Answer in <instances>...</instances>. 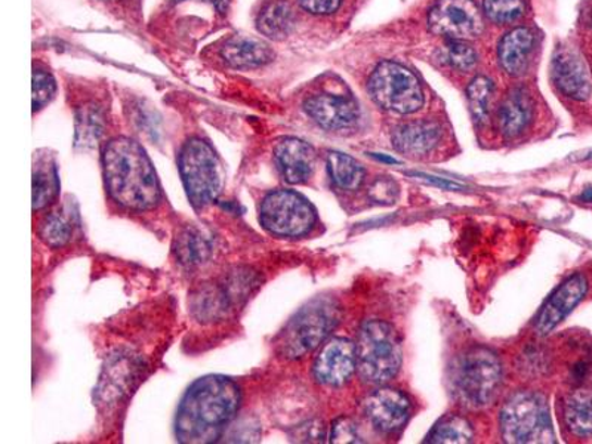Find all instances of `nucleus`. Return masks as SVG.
Returning a JSON list of instances; mask_svg holds the SVG:
<instances>
[{"label":"nucleus","instance_id":"11","mask_svg":"<svg viewBox=\"0 0 592 444\" xmlns=\"http://www.w3.org/2000/svg\"><path fill=\"white\" fill-rule=\"evenodd\" d=\"M428 27L434 35L468 42L484 30L483 12L474 0H437L428 12Z\"/></svg>","mask_w":592,"mask_h":444},{"label":"nucleus","instance_id":"16","mask_svg":"<svg viewBox=\"0 0 592 444\" xmlns=\"http://www.w3.org/2000/svg\"><path fill=\"white\" fill-rule=\"evenodd\" d=\"M366 415L375 429L393 433L402 429L411 414V403L399 390L382 386L371 393L365 403Z\"/></svg>","mask_w":592,"mask_h":444},{"label":"nucleus","instance_id":"34","mask_svg":"<svg viewBox=\"0 0 592 444\" xmlns=\"http://www.w3.org/2000/svg\"><path fill=\"white\" fill-rule=\"evenodd\" d=\"M369 198L379 205H393L399 198V186L394 179L379 177L369 189Z\"/></svg>","mask_w":592,"mask_h":444},{"label":"nucleus","instance_id":"17","mask_svg":"<svg viewBox=\"0 0 592 444\" xmlns=\"http://www.w3.org/2000/svg\"><path fill=\"white\" fill-rule=\"evenodd\" d=\"M275 161L286 182L305 185L316 169L317 154L308 142L291 137L277 142Z\"/></svg>","mask_w":592,"mask_h":444},{"label":"nucleus","instance_id":"9","mask_svg":"<svg viewBox=\"0 0 592 444\" xmlns=\"http://www.w3.org/2000/svg\"><path fill=\"white\" fill-rule=\"evenodd\" d=\"M369 92L375 103L388 112L412 114L424 105L418 77L394 61H383L375 68L369 79Z\"/></svg>","mask_w":592,"mask_h":444},{"label":"nucleus","instance_id":"32","mask_svg":"<svg viewBox=\"0 0 592 444\" xmlns=\"http://www.w3.org/2000/svg\"><path fill=\"white\" fill-rule=\"evenodd\" d=\"M483 12L492 23L513 24L526 14V0H483Z\"/></svg>","mask_w":592,"mask_h":444},{"label":"nucleus","instance_id":"18","mask_svg":"<svg viewBox=\"0 0 592 444\" xmlns=\"http://www.w3.org/2000/svg\"><path fill=\"white\" fill-rule=\"evenodd\" d=\"M442 140V126L434 120H414L398 126L391 141L398 152L411 157L426 156Z\"/></svg>","mask_w":592,"mask_h":444},{"label":"nucleus","instance_id":"31","mask_svg":"<svg viewBox=\"0 0 592 444\" xmlns=\"http://www.w3.org/2000/svg\"><path fill=\"white\" fill-rule=\"evenodd\" d=\"M493 93L492 80L484 76H477L476 79L469 84L467 89V97L469 103V110H471L473 117L477 124H483L488 120L490 98Z\"/></svg>","mask_w":592,"mask_h":444},{"label":"nucleus","instance_id":"28","mask_svg":"<svg viewBox=\"0 0 592 444\" xmlns=\"http://www.w3.org/2000/svg\"><path fill=\"white\" fill-rule=\"evenodd\" d=\"M72 217L64 212L55 211L48 214L39 226V238L49 248H63L71 242L73 238Z\"/></svg>","mask_w":592,"mask_h":444},{"label":"nucleus","instance_id":"1","mask_svg":"<svg viewBox=\"0 0 592 444\" xmlns=\"http://www.w3.org/2000/svg\"><path fill=\"white\" fill-rule=\"evenodd\" d=\"M101 163L105 190L118 206L130 212H146L161 203L162 189L156 170L137 141L114 138L105 145Z\"/></svg>","mask_w":592,"mask_h":444},{"label":"nucleus","instance_id":"8","mask_svg":"<svg viewBox=\"0 0 592 444\" xmlns=\"http://www.w3.org/2000/svg\"><path fill=\"white\" fill-rule=\"evenodd\" d=\"M501 433L506 443H553L550 410L539 394L520 391L501 413Z\"/></svg>","mask_w":592,"mask_h":444},{"label":"nucleus","instance_id":"30","mask_svg":"<svg viewBox=\"0 0 592 444\" xmlns=\"http://www.w3.org/2000/svg\"><path fill=\"white\" fill-rule=\"evenodd\" d=\"M440 59L455 71L469 72L476 67L479 55L467 40L448 39L440 49Z\"/></svg>","mask_w":592,"mask_h":444},{"label":"nucleus","instance_id":"35","mask_svg":"<svg viewBox=\"0 0 592 444\" xmlns=\"http://www.w3.org/2000/svg\"><path fill=\"white\" fill-rule=\"evenodd\" d=\"M330 442L358 443L362 440L355 423L349 418H340L333 422L332 431H330Z\"/></svg>","mask_w":592,"mask_h":444},{"label":"nucleus","instance_id":"39","mask_svg":"<svg viewBox=\"0 0 592 444\" xmlns=\"http://www.w3.org/2000/svg\"><path fill=\"white\" fill-rule=\"evenodd\" d=\"M371 156L375 158H378V161L386 162V163H398L394 157L387 156V154H378V153H371Z\"/></svg>","mask_w":592,"mask_h":444},{"label":"nucleus","instance_id":"27","mask_svg":"<svg viewBox=\"0 0 592 444\" xmlns=\"http://www.w3.org/2000/svg\"><path fill=\"white\" fill-rule=\"evenodd\" d=\"M474 431L471 423L459 415H449V417L440 419L428 435V443H449V444H465L471 443Z\"/></svg>","mask_w":592,"mask_h":444},{"label":"nucleus","instance_id":"12","mask_svg":"<svg viewBox=\"0 0 592 444\" xmlns=\"http://www.w3.org/2000/svg\"><path fill=\"white\" fill-rule=\"evenodd\" d=\"M357 369V350L347 338H332L325 342L314 360V377L325 385L345 384Z\"/></svg>","mask_w":592,"mask_h":444},{"label":"nucleus","instance_id":"5","mask_svg":"<svg viewBox=\"0 0 592 444\" xmlns=\"http://www.w3.org/2000/svg\"><path fill=\"white\" fill-rule=\"evenodd\" d=\"M357 372L371 385L393 380L402 366V347L398 332L382 320L366 321L358 333Z\"/></svg>","mask_w":592,"mask_h":444},{"label":"nucleus","instance_id":"19","mask_svg":"<svg viewBox=\"0 0 592 444\" xmlns=\"http://www.w3.org/2000/svg\"><path fill=\"white\" fill-rule=\"evenodd\" d=\"M534 47V33L528 27L513 28L497 45V60L506 75L518 77L528 71Z\"/></svg>","mask_w":592,"mask_h":444},{"label":"nucleus","instance_id":"23","mask_svg":"<svg viewBox=\"0 0 592 444\" xmlns=\"http://www.w3.org/2000/svg\"><path fill=\"white\" fill-rule=\"evenodd\" d=\"M563 418L567 430L579 439L592 437V391H571L563 405Z\"/></svg>","mask_w":592,"mask_h":444},{"label":"nucleus","instance_id":"14","mask_svg":"<svg viewBox=\"0 0 592 444\" xmlns=\"http://www.w3.org/2000/svg\"><path fill=\"white\" fill-rule=\"evenodd\" d=\"M305 112L322 128L345 130L361 119V110L351 97L317 93L304 103Z\"/></svg>","mask_w":592,"mask_h":444},{"label":"nucleus","instance_id":"10","mask_svg":"<svg viewBox=\"0 0 592 444\" xmlns=\"http://www.w3.org/2000/svg\"><path fill=\"white\" fill-rule=\"evenodd\" d=\"M316 221V210L297 191H272L261 203V226L279 238H301L308 234Z\"/></svg>","mask_w":592,"mask_h":444},{"label":"nucleus","instance_id":"37","mask_svg":"<svg viewBox=\"0 0 592 444\" xmlns=\"http://www.w3.org/2000/svg\"><path fill=\"white\" fill-rule=\"evenodd\" d=\"M298 442H324L325 429L320 422H308L300 427V433L295 435Z\"/></svg>","mask_w":592,"mask_h":444},{"label":"nucleus","instance_id":"22","mask_svg":"<svg viewBox=\"0 0 592 444\" xmlns=\"http://www.w3.org/2000/svg\"><path fill=\"white\" fill-rule=\"evenodd\" d=\"M533 116V104L525 89H514L505 98L497 112V125L502 136L514 138L528 128Z\"/></svg>","mask_w":592,"mask_h":444},{"label":"nucleus","instance_id":"3","mask_svg":"<svg viewBox=\"0 0 592 444\" xmlns=\"http://www.w3.org/2000/svg\"><path fill=\"white\" fill-rule=\"evenodd\" d=\"M341 312L333 300L318 299L301 308L276 338V352L297 360L320 347L340 324Z\"/></svg>","mask_w":592,"mask_h":444},{"label":"nucleus","instance_id":"13","mask_svg":"<svg viewBox=\"0 0 592 444\" xmlns=\"http://www.w3.org/2000/svg\"><path fill=\"white\" fill-rule=\"evenodd\" d=\"M588 293V280L583 275H575L565 280L546 301L539 313L534 332L539 337L549 335L567 316L578 307Z\"/></svg>","mask_w":592,"mask_h":444},{"label":"nucleus","instance_id":"36","mask_svg":"<svg viewBox=\"0 0 592 444\" xmlns=\"http://www.w3.org/2000/svg\"><path fill=\"white\" fill-rule=\"evenodd\" d=\"M298 3L310 14L329 15L340 8L341 0H298Z\"/></svg>","mask_w":592,"mask_h":444},{"label":"nucleus","instance_id":"2","mask_svg":"<svg viewBox=\"0 0 592 444\" xmlns=\"http://www.w3.org/2000/svg\"><path fill=\"white\" fill-rule=\"evenodd\" d=\"M242 394L230 378L205 377L184 396L177 414V439L182 443H211L222 437L239 410Z\"/></svg>","mask_w":592,"mask_h":444},{"label":"nucleus","instance_id":"25","mask_svg":"<svg viewBox=\"0 0 592 444\" xmlns=\"http://www.w3.org/2000/svg\"><path fill=\"white\" fill-rule=\"evenodd\" d=\"M60 193V178L55 163L39 158L33 169V211H42L52 205Z\"/></svg>","mask_w":592,"mask_h":444},{"label":"nucleus","instance_id":"6","mask_svg":"<svg viewBox=\"0 0 592 444\" xmlns=\"http://www.w3.org/2000/svg\"><path fill=\"white\" fill-rule=\"evenodd\" d=\"M179 174L184 189L196 210H203L222 193V163L214 149L202 138H191L179 153Z\"/></svg>","mask_w":592,"mask_h":444},{"label":"nucleus","instance_id":"26","mask_svg":"<svg viewBox=\"0 0 592 444\" xmlns=\"http://www.w3.org/2000/svg\"><path fill=\"white\" fill-rule=\"evenodd\" d=\"M328 170L333 185L342 190L358 189L365 181V169L354 157L341 152H330L328 158Z\"/></svg>","mask_w":592,"mask_h":444},{"label":"nucleus","instance_id":"7","mask_svg":"<svg viewBox=\"0 0 592 444\" xmlns=\"http://www.w3.org/2000/svg\"><path fill=\"white\" fill-rule=\"evenodd\" d=\"M456 396L471 407L488 405L496 396L502 381V366L496 354L484 347L468 350L453 369Z\"/></svg>","mask_w":592,"mask_h":444},{"label":"nucleus","instance_id":"24","mask_svg":"<svg viewBox=\"0 0 592 444\" xmlns=\"http://www.w3.org/2000/svg\"><path fill=\"white\" fill-rule=\"evenodd\" d=\"M295 24V11L286 0L269 2L260 12L259 22H256L261 35L273 40H281L291 35Z\"/></svg>","mask_w":592,"mask_h":444},{"label":"nucleus","instance_id":"15","mask_svg":"<svg viewBox=\"0 0 592 444\" xmlns=\"http://www.w3.org/2000/svg\"><path fill=\"white\" fill-rule=\"evenodd\" d=\"M551 77L558 91L571 100L585 101L591 96V81L587 65L575 49L563 47L551 61Z\"/></svg>","mask_w":592,"mask_h":444},{"label":"nucleus","instance_id":"29","mask_svg":"<svg viewBox=\"0 0 592 444\" xmlns=\"http://www.w3.org/2000/svg\"><path fill=\"white\" fill-rule=\"evenodd\" d=\"M103 114L93 105H87L76 114V145L84 149L97 145L103 136Z\"/></svg>","mask_w":592,"mask_h":444},{"label":"nucleus","instance_id":"21","mask_svg":"<svg viewBox=\"0 0 592 444\" xmlns=\"http://www.w3.org/2000/svg\"><path fill=\"white\" fill-rule=\"evenodd\" d=\"M212 252H214V242L211 236L196 226L181 228L174 240L175 258L187 268L202 266L211 258Z\"/></svg>","mask_w":592,"mask_h":444},{"label":"nucleus","instance_id":"33","mask_svg":"<svg viewBox=\"0 0 592 444\" xmlns=\"http://www.w3.org/2000/svg\"><path fill=\"white\" fill-rule=\"evenodd\" d=\"M54 77L43 71L33 72V112L43 109L55 97Z\"/></svg>","mask_w":592,"mask_h":444},{"label":"nucleus","instance_id":"20","mask_svg":"<svg viewBox=\"0 0 592 444\" xmlns=\"http://www.w3.org/2000/svg\"><path fill=\"white\" fill-rule=\"evenodd\" d=\"M223 60L235 68H256L272 63L275 52L264 40L252 36H235L222 49Z\"/></svg>","mask_w":592,"mask_h":444},{"label":"nucleus","instance_id":"4","mask_svg":"<svg viewBox=\"0 0 592 444\" xmlns=\"http://www.w3.org/2000/svg\"><path fill=\"white\" fill-rule=\"evenodd\" d=\"M259 287L260 277L255 272L249 268H235L196 289L190 299L191 313L203 324L226 320L237 308L243 307Z\"/></svg>","mask_w":592,"mask_h":444},{"label":"nucleus","instance_id":"38","mask_svg":"<svg viewBox=\"0 0 592 444\" xmlns=\"http://www.w3.org/2000/svg\"><path fill=\"white\" fill-rule=\"evenodd\" d=\"M414 175L416 178L426 179V181L431 182V185L442 187V189H446V190L463 189V187H461L459 185H456V182L448 181V179L430 177V175H424V174H414Z\"/></svg>","mask_w":592,"mask_h":444}]
</instances>
